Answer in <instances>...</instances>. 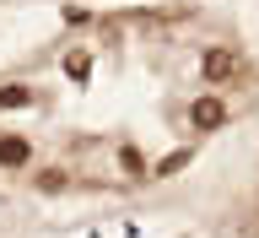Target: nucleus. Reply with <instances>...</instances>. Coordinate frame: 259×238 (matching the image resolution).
<instances>
[{"instance_id":"nucleus-1","label":"nucleus","mask_w":259,"mask_h":238,"mask_svg":"<svg viewBox=\"0 0 259 238\" xmlns=\"http://www.w3.org/2000/svg\"><path fill=\"white\" fill-rule=\"evenodd\" d=\"M194 119L210 125V119H222V103H194Z\"/></svg>"}]
</instances>
